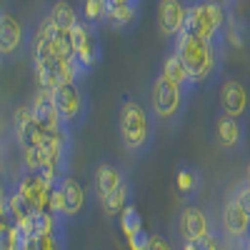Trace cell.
I'll return each instance as SVG.
<instances>
[{"mask_svg":"<svg viewBox=\"0 0 250 250\" xmlns=\"http://www.w3.org/2000/svg\"><path fill=\"white\" fill-rule=\"evenodd\" d=\"M173 53L183 60L188 78H190V88L208 83L220 70V62H223V48L205 43V40L195 38L188 30L173 38Z\"/></svg>","mask_w":250,"mask_h":250,"instance_id":"obj_1","label":"cell"},{"mask_svg":"<svg viewBox=\"0 0 250 250\" xmlns=\"http://www.w3.org/2000/svg\"><path fill=\"white\" fill-rule=\"evenodd\" d=\"M225 25H228V8L220 0H193L188 3L185 30L210 45H225Z\"/></svg>","mask_w":250,"mask_h":250,"instance_id":"obj_2","label":"cell"},{"mask_svg":"<svg viewBox=\"0 0 250 250\" xmlns=\"http://www.w3.org/2000/svg\"><path fill=\"white\" fill-rule=\"evenodd\" d=\"M118 130L125 150L130 155H145L153 145V115L138 100H125L118 115Z\"/></svg>","mask_w":250,"mask_h":250,"instance_id":"obj_3","label":"cell"},{"mask_svg":"<svg viewBox=\"0 0 250 250\" xmlns=\"http://www.w3.org/2000/svg\"><path fill=\"white\" fill-rule=\"evenodd\" d=\"M185 103H188V88L168 80L163 73H158L153 78V85H150V115L158 123L175 125L183 118Z\"/></svg>","mask_w":250,"mask_h":250,"instance_id":"obj_4","label":"cell"},{"mask_svg":"<svg viewBox=\"0 0 250 250\" xmlns=\"http://www.w3.org/2000/svg\"><path fill=\"white\" fill-rule=\"evenodd\" d=\"M53 100H55V108L60 113V120L68 130L78 128L85 118L88 110V98L85 90L80 88V83H68V85H60L53 90Z\"/></svg>","mask_w":250,"mask_h":250,"instance_id":"obj_5","label":"cell"},{"mask_svg":"<svg viewBox=\"0 0 250 250\" xmlns=\"http://www.w3.org/2000/svg\"><path fill=\"white\" fill-rule=\"evenodd\" d=\"M70 40H73L75 60L90 73L100 62V58H103V45H100V38H98L95 25L85 23V20H80V23L70 30Z\"/></svg>","mask_w":250,"mask_h":250,"instance_id":"obj_6","label":"cell"},{"mask_svg":"<svg viewBox=\"0 0 250 250\" xmlns=\"http://www.w3.org/2000/svg\"><path fill=\"white\" fill-rule=\"evenodd\" d=\"M220 115L235 120L250 115V88L240 78H225L220 83Z\"/></svg>","mask_w":250,"mask_h":250,"instance_id":"obj_7","label":"cell"},{"mask_svg":"<svg viewBox=\"0 0 250 250\" xmlns=\"http://www.w3.org/2000/svg\"><path fill=\"white\" fill-rule=\"evenodd\" d=\"M13 188L33 208V213L35 210H50V193H53L55 185H50L40 173H20V178L15 180Z\"/></svg>","mask_w":250,"mask_h":250,"instance_id":"obj_8","label":"cell"},{"mask_svg":"<svg viewBox=\"0 0 250 250\" xmlns=\"http://www.w3.org/2000/svg\"><path fill=\"white\" fill-rule=\"evenodd\" d=\"M178 230H180L183 243H198V245L215 233L210 218H208V213L200 205H185L183 208L180 220H178Z\"/></svg>","mask_w":250,"mask_h":250,"instance_id":"obj_9","label":"cell"},{"mask_svg":"<svg viewBox=\"0 0 250 250\" xmlns=\"http://www.w3.org/2000/svg\"><path fill=\"white\" fill-rule=\"evenodd\" d=\"M25 45V28L10 13L0 10V58H15Z\"/></svg>","mask_w":250,"mask_h":250,"instance_id":"obj_10","label":"cell"},{"mask_svg":"<svg viewBox=\"0 0 250 250\" xmlns=\"http://www.w3.org/2000/svg\"><path fill=\"white\" fill-rule=\"evenodd\" d=\"M188 3L185 0H158V30L165 38H175L185 30Z\"/></svg>","mask_w":250,"mask_h":250,"instance_id":"obj_11","label":"cell"},{"mask_svg":"<svg viewBox=\"0 0 250 250\" xmlns=\"http://www.w3.org/2000/svg\"><path fill=\"white\" fill-rule=\"evenodd\" d=\"M245 143V123L228 118V115H218L215 120V145L225 153H235L243 148Z\"/></svg>","mask_w":250,"mask_h":250,"instance_id":"obj_12","label":"cell"},{"mask_svg":"<svg viewBox=\"0 0 250 250\" xmlns=\"http://www.w3.org/2000/svg\"><path fill=\"white\" fill-rule=\"evenodd\" d=\"M30 110H33V118L43 125L48 130H60L65 128L60 120V113L55 108V100H53V90L48 88H38V93L33 95V103H30Z\"/></svg>","mask_w":250,"mask_h":250,"instance_id":"obj_13","label":"cell"},{"mask_svg":"<svg viewBox=\"0 0 250 250\" xmlns=\"http://www.w3.org/2000/svg\"><path fill=\"white\" fill-rule=\"evenodd\" d=\"M223 230L238 243H243L250 235V213L240 208V203H235L233 198L223 208Z\"/></svg>","mask_w":250,"mask_h":250,"instance_id":"obj_14","label":"cell"},{"mask_svg":"<svg viewBox=\"0 0 250 250\" xmlns=\"http://www.w3.org/2000/svg\"><path fill=\"white\" fill-rule=\"evenodd\" d=\"M125 183V175L118 165L113 163H100L95 168V175H93V190H95V198L103 203L115 188H120Z\"/></svg>","mask_w":250,"mask_h":250,"instance_id":"obj_15","label":"cell"},{"mask_svg":"<svg viewBox=\"0 0 250 250\" xmlns=\"http://www.w3.org/2000/svg\"><path fill=\"white\" fill-rule=\"evenodd\" d=\"M60 190H62V200H65V220L78 218L85 208V188L80 185V180H75L73 175H65L60 183Z\"/></svg>","mask_w":250,"mask_h":250,"instance_id":"obj_16","label":"cell"},{"mask_svg":"<svg viewBox=\"0 0 250 250\" xmlns=\"http://www.w3.org/2000/svg\"><path fill=\"white\" fill-rule=\"evenodd\" d=\"M203 185V175L198 168L193 165H180L178 173H175V188H178V195H183L185 200L195 198V193L200 190Z\"/></svg>","mask_w":250,"mask_h":250,"instance_id":"obj_17","label":"cell"},{"mask_svg":"<svg viewBox=\"0 0 250 250\" xmlns=\"http://www.w3.org/2000/svg\"><path fill=\"white\" fill-rule=\"evenodd\" d=\"M48 15L53 18V23L60 30H73L80 23L78 10L73 8V3H68V0H55V3L48 8Z\"/></svg>","mask_w":250,"mask_h":250,"instance_id":"obj_18","label":"cell"},{"mask_svg":"<svg viewBox=\"0 0 250 250\" xmlns=\"http://www.w3.org/2000/svg\"><path fill=\"white\" fill-rule=\"evenodd\" d=\"M48 135H50V130L43 128L38 120L28 123L23 130H15V140L20 145V150H25V148H40V145L48 143Z\"/></svg>","mask_w":250,"mask_h":250,"instance_id":"obj_19","label":"cell"},{"mask_svg":"<svg viewBox=\"0 0 250 250\" xmlns=\"http://www.w3.org/2000/svg\"><path fill=\"white\" fill-rule=\"evenodd\" d=\"M140 18V5H118L108 10L105 23L115 30H125V28H133Z\"/></svg>","mask_w":250,"mask_h":250,"instance_id":"obj_20","label":"cell"},{"mask_svg":"<svg viewBox=\"0 0 250 250\" xmlns=\"http://www.w3.org/2000/svg\"><path fill=\"white\" fill-rule=\"evenodd\" d=\"M160 73L168 78V80H173V83H178V85H183V88L190 90V78H188V70H185L183 60H180L175 53H168V55H165L163 70H160Z\"/></svg>","mask_w":250,"mask_h":250,"instance_id":"obj_21","label":"cell"},{"mask_svg":"<svg viewBox=\"0 0 250 250\" xmlns=\"http://www.w3.org/2000/svg\"><path fill=\"white\" fill-rule=\"evenodd\" d=\"M128 205H130V185L125 180L120 188H115V190L103 200V210H105V215H120Z\"/></svg>","mask_w":250,"mask_h":250,"instance_id":"obj_22","label":"cell"},{"mask_svg":"<svg viewBox=\"0 0 250 250\" xmlns=\"http://www.w3.org/2000/svg\"><path fill=\"white\" fill-rule=\"evenodd\" d=\"M5 210H8V215L13 218V223L15 225H23L28 218H30V213H33V208L23 200V195H20L15 188L8 193V200H5Z\"/></svg>","mask_w":250,"mask_h":250,"instance_id":"obj_23","label":"cell"},{"mask_svg":"<svg viewBox=\"0 0 250 250\" xmlns=\"http://www.w3.org/2000/svg\"><path fill=\"white\" fill-rule=\"evenodd\" d=\"M58 33H60V28L53 23V18L45 13L43 18H40V23L35 25L33 35H30V45H33V43H50V40L58 38Z\"/></svg>","mask_w":250,"mask_h":250,"instance_id":"obj_24","label":"cell"},{"mask_svg":"<svg viewBox=\"0 0 250 250\" xmlns=\"http://www.w3.org/2000/svg\"><path fill=\"white\" fill-rule=\"evenodd\" d=\"M138 230H143V218H140V213L135 210L133 205H128V208L120 213V233H123L125 240H128V238L135 235Z\"/></svg>","mask_w":250,"mask_h":250,"instance_id":"obj_25","label":"cell"},{"mask_svg":"<svg viewBox=\"0 0 250 250\" xmlns=\"http://www.w3.org/2000/svg\"><path fill=\"white\" fill-rule=\"evenodd\" d=\"M108 18V3L103 0H85L83 3V20L90 25H98V23H105Z\"/></svg>","mask_w":250,"mask_h":250,"instance_id":"obj_26","label":"cell"},{"mask_svg":"<svg viewBox=\"0 0 250 250\" xmlns=\"http://www.w3.org/2000/svg\"><path fill=\"white\" fill-rule=\"evenodd\" d=\"M62 248H65L62 233H58V235H35V250H62Z\"/></svg>","mask_w":250,"mask_h":250,"instance_id":"obj_27","label":"cell"},{"mask_svg":"<svg viewBox=\"0 0 250 250\" xmlns=\"http://www.w3.org/2000/svg\"><path fill=\"white\" fill-rule=\"evenodd\" d=\"M233 200L240 203V208H245V210L250 213V183H248V180H243L235 190H233Z\"/></svg>","mask_w":250,"mask_h":250,"instance_id":"obj_28","label":"cell"},{"mask_svg":"<svg viewBox=\"0 0 250 250\" xmlns=\"http://www.w3.org/2000/svg\"><path fill=\"white\" fill-rule=\"evenodd\" d=\"M50 210L55 215H60L62 220H65V200H62V190H60V185L53 188V193H50Z\"/></svg>","mask_w":250,"mask_h":250,"instance_id":"obj_29","label":"cell"},{"mask_svg":"<svg viewBox=\"0 0 250 250\" xmlns=\"http://www.w3.org/2000/svg\"><path fill=\"white\" fill-rule=\"evenodd\" d=\"M125 243H128L130 250H148V245H150V235L145 233V230H138L135 235H130Z\"/></svg>","mask_w":250,"mask_h":250,"instance_id":"obj_30","label":"cell"},{"mask_svg":"<svg viewBox=\"0 0 250 250\" xmlns=\"http://www.w3.org/2000/svg\"><path fill=\"white\" fill-rule=\"evenodd\" d=\"M13 225H15V223H13V218L8 215V210H5V208H0V243H5V238H8V233H10Z\"/></svg>","mask_w":250,"mask_h":250,"instance_id":"obj_31","label":"cell"},{"mask_svg":"<svg viewBox=\"0 0 250 250\" xmlns=\"http://www.w3.org/2000/svg\"><path fill=\"white\" fill-rule=\"evenodd\" d=\"M148 250H173V248H170V243L165 240L163 235H150V245H148Z\"/></svg>","mask_w":250,"mask_h":250,"instance_id":"obj_32","label":"cell"},{"mask_svg":"<svg viewBox=\"0 0 250 250\" xmlns=\"http://www.w3.org/2000/svg\"><path fill=\"white\" fill-rule=\"evenodd\" d=\"M200 250H223V243H220V238L213 233L210 238H205V240L200 243Z\"/></svg>","mask_w":250,"mask_h":250,"instance_id":"obj_33","label":"cell"},{"mask_svg":"<svg viewBox=\"0 0 250 250\" xmlns=\"http://www.w3.org/2000/svg\"><path fill=\"white\" fill-rule=\"evenodd\" d=\"M8 185H5V180L0 178V208H5V200H8Z\"/></svg>","mask_w":250,"mask_h":250,"instance_id":"obj_34","label":"cell"},{"mask_svg":"<svg viewBox=\"0 0 250 250\" xmlns=\"http://www.w3.org/2000/svg\"><path fill=\"white\" fill-rule=\"evenodd\" d=\"M180 250H200V245H198V243H183Z\"/></svg>","mask_w":250,"mask_h":250,"instance_id":"obj_35","label":"cell"},{"mask_svg":"<svg viewBox=\"0 0 250 250\" xmlns=\"http://www.w3.org/2000/svg\"><path fill=\"white\" fill-rule=\"evenodd\" d=\"M245 180L250 183V165H248V170H245Z\"/></svg>","mask_w":250,"mask_h":250,"instance_id":"obj_36","label":"cell"},{"mask_svg":"<svg viewBox=\"0 0 250 250\" xmlns=\"http://www.w3.org/2000/svg\"><path fill=\"white\" fill-rule=\"evenodd\" d=\"M103 3H108V0H103Z\"/></svg>","mask_w":250,"mask_h":250,"instance_id":"obj_37","label":"cell"}]
</instances>
